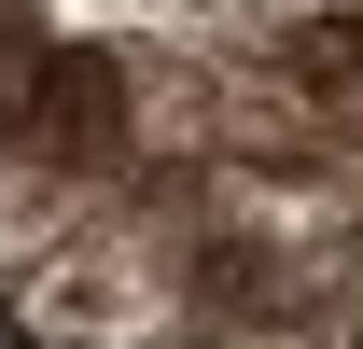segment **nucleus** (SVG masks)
<instances>
[{
  "instance_id": "nucleus-9",
  "label": "nucleus",
  "mask_w": 363,
  "mask_h": 349,
  "mask_svg": "<svg viewBox=\"0 0 363 349\" xmlns=\"http://www.w3.org/2000/svg\"><path fill=\"white\" fill-rule=\"evenodd\" d=\"M335 349H363V265H350V307H335Z\"/></svg>"
},
{
  "instance_id": "nucleus-2",
  "label": "nucleus",
  "mask_w": 363,
  "mask_h": 349,
  "mask_svg": "<svg viewBox=\"0 0 363 349\" xmlns=\"http://www.w3.org/2000/svg\"><path fill=\"white\" fill-rule=\"evenodd\" d=\"M14 349H168L196 321V252H182V210L154 182L98 196L70 238H56L14 294H0Z\"/></svg>"
},
{
  "instance_id": "nucleus-8",
  "label": "nucleus",
  "mask_w": 363,
  "mask_h": 349,
  "mask_svg": "<svg viewBox=\"0 0 363 349\" xmlns=\"http://www.w3.org/2000/svg\"><path fill=\"white\" fill-rule=\"evenodd\" d=\"M154 0H70V28H140Z\"/></svg>"
},
{
  "instance_id": "nucleus-6",
  "label": "nucleus",
  "mask_w": 363,
  "mask_h": 349,
  "mask_svg": "<svg viewBox=\"0 0 363 349\" xmlns=\"http://www.w3.org/2000/svg\"><path fill=\"white\" fill-rule=\"evenodd\" d=\"M43 43H56V28H28V14H0V140L28 126V84H43Z\"/></svg>"
},
{
  "instance_id": "nucleus-3",
  "label": "nucleus",
  "mask_w": 363,
  "mask_h": 349,
  "mask_svg": "<svg viewBox=\"0 0 363 349\" xmlns=\"http://www.w3.org/2000/svg\"><path fill=\"white\" fill-rule=\"evenodd\" d=\"M84 210H98L84 168H56V154H0V294H14V279H28Z\"/></svg>"
},
{
  "instance_id": "nucleus-1",
  "label": "nucleus",
  "mask_w": 363,
  "mask_h": 349,
  "mask_svg": "<svg viewBox=\"0 0 363 349\" xmlns=\"http://www.w3.org/2000/svg\"><path fill=\"white\" fill-rule=\"evenodd\" d=\"M196 252V336H279L335 321L363 265V182L335 168H168L154 182Z\"/></svg>"
},
{
  "instance_id": "nucleus-4",
  "label": "nucleus",
  "mask_w": 363,
  "mask_h": 349,
  "mask_svg": "<svg viewBox=\"0 0 363 349\" xmlns=\"http://www.w3.org/2000/svg\"><path fill=\"white\" fill-rule=\"evenodd\" d=\"M266 70L308 98L335 140H363V14H321V28H294V43H266Z\"/></svg>"
},
{
  "instance_id": "nucleus-5",
  "label": "nucleus",
  "mask_w": 363,
  "mask_h": 349,
  "mask_svg": "<svg viewBox=\"0 0 363 349\" xmlns=\"http://www.w3.org/2000/svg\"><path fill=\"white\" fill-rule=\"evenodd\" d=\"M321 14H363V0H154V28H182V43H238V56L294 43V28H321Z\"/></svg>"
},
{
  "instance_id": "nucleus-7",
  "label": "nucleus",
  "mask_w": 363,
  "mask_h": 349,
  "mask_svg": "<svg viewBox=\"0 0 363 349\" xmlns=\"http://www.w3.org/2000/svg\"><path fill=\"white\" fill-rule=\"evenodd\" d=\"M210 349H335V321H279V336H210Z\"/></svg>"
}]
</instances>
